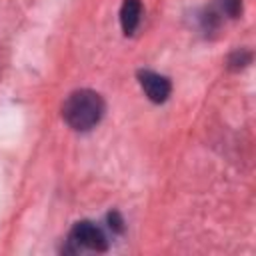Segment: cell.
Here are the masks:
<instances>
[{
    "label": "cell",
    "mask_w": 256,
    "mask_h": 256,
    "mask_svg": "<svg viewBox=\"0 0 256 256\" xmlns=\"http://www.w3.org/2000/svg\"><path fill=\"white\" fill-rule=\"evenodd\" d=\"M138 82H140L144 94L156 104L164 102L170 96V90H172L170 80L162 74H156L152 70H140L138 72Z\"/></svg>",
    "instance_id": "obj_3"
},
{
    "label": "cell",
    "mask_w": 256,
    "mask_h": 256,
    "mask_svg": "<svg viewBox=\"0 0 256 256\" xmlns=\"http://www.w3.org/2000/svg\"><path fill=\"white\" fill-rule=\"evenodd\" d=\"M72 250H94V252H104L108 248V240L104 236V232L90 220H82L76 222L72 232H70V240Z\"/></svg>",
    "instance_id": "obj_2"
},
{
    "label": "cell",
    "mask_w": 256,
    "mask_h": 256,
    "mask_svg": "<svg viewBox=\"0 0 256 256\" xmlns=\"http://www.w3.org/2000/svg\"><path fill=\"white\" fill-rule=\"evenodd\" d=\"M104 114V100L94 90H76L72 92L62 108V116L74 130L94 128Z\"/></svg>",
    "instance_id": "obj_1"
},
{
    "label": "cell",
    "mask_w": 256,
    "mask_h": 256,
    "mask_svg": "<svg viewBox=\"0 0 256 256\" xmlns=\"http://www.w3.org/2000/svg\"><path fill=\"white\" fill-rule=\"evenodd\" d=\"M220 4L230 18H238L242 12V0H220Z\"/></svg>",
    "instance_id": "obj_6"
},
{
    "label": "cell",
    "mask_w": 256,
    "mask_h": 256,
    "mask_svg": "<svg viewBox=\"0 0 256 256\" xmlns=\"http://www.w3.org/2000/svg\"><path fill=\"white\" fill-rule=\"evenodd\" d=\"M250 58H252V54H250V52H246V50H236V52L230 56L228 66H230V68H234V70H240V68H244V66L250 62Z\"/></svg>",
    "instance_id": "obj_5"
},
{
    "label": "cell",
    "mask_w": 256,
    "mask_h": 256,
    "mask_svg": "<svg viewBox=\"0 0 256 256\" xmlns=\"http://www.w3.org/2000/svg\"><path fill=\"white\" fill-rule=\"evenodd\" d=\"M140 16H142V2L140 0H124L122 8H120V24L124 34H134V30L140 24Z\"/></svg>",
    "instance_id": "obj_4"
},
{
    "label": "cell",
    "mask_w": 256,
    "mask_h": 256,
    "mask_svg": "<svg viewBox=\"0 0 256 256\" xmlns=\"http://www.w3.org/2000/svg\"><path fill=\"white\" fill-rule=\"evenodd\" d=\"M108 222H110V228H112V230H116V232H122V228H124L122 224H124V222H122V218H120V214H118V212H112V214H108Z\"/></svg>",
    "instance_id": "obj_7"
}]
</instances>
